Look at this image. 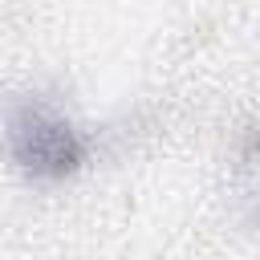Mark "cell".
<instances>
[{
    "label": "cell",
    "mask_w": 260,
    "mask_h": 260,
    "mask_svg": "<svg viewBox=\"0 0 260 260\" xmlns=\"http://www.w3.org/2000/svg\"><path fill=\"white\" fill-rule=\"evenodd\" d=\"M0 146L16 175L37 187L65 183L85 171L93 154V138L73 114L49 93H12L0 106Z\"/></svg>",
    "instance_id": "obj_1"
},
{
    "label": "cell",
    "mask_w": 260,
    "mask_h": 260,
    "mask_svg": "<svg viewBox=\"0 0 260 260\" xmlns=\"http://www.w3.org/2000/svg\"><path fill=\"white\" fill-rule=\"evenodd\" d=\"M232 187H236V199H240L244 215L260 228V122L240 138L236 167H232Z\"/></svg>",
    "instance_id": "obj_2"
}]
</instances>
